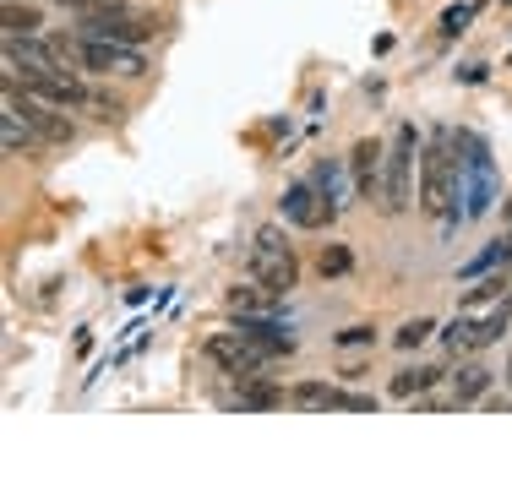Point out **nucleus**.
<instances>
[{
  "mask_svg": "<svg viewBox=\"0 0 512 479\" xmlns=\"http://www.w3.org/2000/svg\"><path fill=\"white\" fill-rule=\"evenodd\" d=\"M289 392H278L273 382H262V376H246V387H240V398H235V409H278Z\"/></svg>",
  "mask_w": 512,
  "mask_h": 479,
  "instance_id": "a211bd4d",
  "label": "nucleus"
},
{
  "mask_svg": "<svg viewBox=\"0 0 512 479\" xmlns=\"http://www.w3.org/2000/svg\"><path fill=\"white\" fill-rule=\"evenodd\" d=\"M442 376H447L442 365H409V371H398L393 382H387V392H393V398H414V392H431Z\"/></svg>",
  "mask_w": 512,
  "mask_h": 479,
  "instance_id": "dca6fc26",
  "label": "nucleus"
},
{
  "mask_svg": "<svg viewBox=\"0 0 512 479\" xmlns=\"http://www.w3.org/2000/svg\"><path fill=\"white\" fill-rule=\"evenodd\" d=\"M414 191H420V131L414 126H398L393 142H387V164H382V213L398 218L404 207L414 202Z\"/></svg>",
  "mask_w": 512,
  "mask_h": 479,
  "instance_id": "7ed1b4c3",
  "label": "nucleus"
},
{
  "mask_svg": "<svg viewBox=\"0 0 512 479\" xmlns=\"http://www.w3.org/2000/svg\"><path fill=\"white\" fill-rule=\"evenodd\" d=\"M251 284H262L267 294H278V300L300 284L295 245L284 240V229H278V224L256 229V240H251Z\"/></svg>",
  "mask_w": 512,
  "mask_h": 479,
  "instance_id": "20e7f679",
  "label": "nucleus"
},
{
  "mask_svg": "<svg viewBox=\"0 0 512 479\" xmlns=\"http://www.w3.org/2000/svg\"><path fill=\"white\" fill-rule=\"evenodd\" d=\"M431 333H436V322H431V316H414V322L398 327V338H393V343H398V349H420V343L431 338Z\"/></svg>",
  "mask_w": 512,
  "mask_h": 479,
  "instance_id": "4be33fe9",
  "label": "nucleus"
},
{
  "mask_svg": "<svg viewBox=\"0 0 512 479\" xmlns=\"http://www.w3.org/2000/svg\"><path fill=\"white\" fill-rule=\"evenodd\" d=\"M273 300H278V294H267L262 284H240L235 294H229V305H235V311H251V316H267V311H273Z\"/></svg>",
  "mask_w": 512,
  "mask_h": 479,
  "instance_id": "aec40b11",
  "label": "nucleus"
},
{
  "mask_svg": "<svg viewBox=\"0 0 512 479\" xmlns=\"http://www.w3.org/2000/svg\"><path fill=\"white\" fill-rule=\"evenodd\" d=\"M414 202L442 224H458V147L447 126H436L420 147V191H414Z\"/></svg>",
  "mask_w": 512,
  "mask_h": 479,
  "instance_id": "f257e3e1",
  "label": "nucleus"
},
{
  "mask_svg": "<svg viewBox=\"0 0 512 479\" xmlns=\"http://www.w3.org/2000/svg\"><path fill=\"white\" fill-rule=\"evenodd\" d=\"M207 360H213L218 371L240 376V382H246V376H262V371H267V354L256 349V343L240 338L235 327H229V333H213V338H207Z\"/></svg>",
  "mask_w": 512,
  "mask_h": 479,
  "instance_id": "1a4fd4ad",
  "label": "nucleus"
},
{
  "mask_svg": "<svg viewBox=\"0 0 512 479\" xmlns=\"http://www.w3.org/2000/svg\"><path fill=\"white\" fill-rule=\"evenodd\" d=\"M0 137H6V153L11 158H28V153H39V131L28 126V120L17 115V109H6V120H0Z\"/></svg>",
  "mask_w": 512,
  "mask_h": 479,
  "instance_id": "2eb2a0df",
  "label": "nucleus"
},
{
  "mask_svg": "<svg viewBox=\"0 0 512 479\" xmlns=\"http://www.w3.org/2000/svg\"><path fill=\"white\" fill-rule=\"evenodd\" d=\"M507 6H512V0H507Z\"/></svg>",
  "mask_w": 512,
  "mask_h": 479,
  "instance_id": "7c9ffc66",
  "label": "nucleus"
},
{
  "mask_svg": "<svg viewBox=\"0 0 512 479\" xmlns=\"http://www.w3.org/2000/svg\"><path fill=\"white\" fill-rule=\"evenodd\" d=\"M60 66L55 60V44L39 39V33H6V77H39V71Z\"/></svg>",
  "mask_w": 512,
  "mask_h": 479,
  "instance_id": "9b49d317",
  "label": "nucleus"
},
{
  "mask_svg": "<svg viewBox=\"0 0 512 479\" xmlns=\"http://www.w3.org/2000/svg\"><path fill=\"white\" fill-rule=\"evenodd\" d=\"M60 11H71V17H88V11H104V6H115V0H55Z\"/></svg>",
  "mask_w": 512,
  "mask_h": 479,
  "instance_id": "bb28decb",
  "label": "nucleus"
},
{
  "mask_svg": "<svg viewBox=\"0 0 512 479\" xmlns=\"http://www.w3.org/2000/svg\"><path fill=\"white\" fill-rule=\"evenodd\" d=\"M507 218H512V202H507Z\"/></svg>",
  "mask_w": 512,
  "mask_h": 479,
  "instance_id": "c756f323",
  "label": "nucleus"
},
{
  "mask_svg": "<svg viewBox=\"0 0 512 479\" xmlns=\"http://www.w3.org/2000/svg\"><path fill=\"white\" fill-rule=\"evenodd\" d=\"M371 338H376V327H344L333 343H338V349H360V343H371Z\"/></svg>",
  "mask_w": 512,
  "mask_h": 479,
  "instance_id": "a878e982",
  "label": "nucleus"
},
{
  "mask_svg": "<svg viewBox=\"0 0 512 479\" xmlns=\"http://www.w3.org/2000/svg\"><path fill=\"white\" fill-rule=\"evenodd\" d=\"M77 71L142 77V71H148V55H142V44H115V39H88V33H77Z\"/></svg>",
  "mask_w": 512,
  "mask_h": 479,
  "instance_id": "0eeeda50",
  "label": "nucleus"
},
{
  "mask_svg": "<svg viewBox=\"0 0 512 479\" xmlns=\"http://www.w3.org/2000/svg\"><path fill=\"white\" fill-rule=\"evenodd\" d=\"M485 387H491V371H480V365H469V371H458V398H463V403L485 398Z\"/></svg>",
  "mask_w": 512,
  "mask_h": 479,
  "instance_id": "5701e85b",
  "label": "nucleus"
},
{
  "mask_svg": "<svg viewBox=\"0 0 512 479\" xmlns=\"http://www.w3.org/2000/svg\"><path fill=\"white\" fill-rule=\"evenodd\" d=\"M28 93H39L44 104H55V109L93 104V93H88V82L77 77V66H50V71H39V77H28Z\"/></svg>",
  "mask_w": 512,
  "mask_h": 479,
  "instance_id": "9d476101",
  "label": "nucleus"
},
{
  "mask_svg": "<svg viewBox=\"0 0 512 479\" xmlns=\"http://www.w3.org/2000/svg\"><path fill=\"white\" fill-rule=\"evenodd\" d=\"M278 213H284V224H295V229H327L338 218V207L322 196L316 180H295V186L278 196Z\"/></svg>",
  "mask_w": 512,
  "mask_h": 479,
  "instance_id": "6e6552de",
  "label": "nucleus"
},
{
  "mask_svg": "<svg viewBox=\"0 0 512 479\" xmlns=\"http://www.w3.org/2000/svg\"><path fill=\"white\" fill-rule=\"evenodd\" d=\"M382 164H387V147L382 142H360L355 153H349L355 196H365V202H382Z\"/></svg>",
  "mask_w": 512,
  "mask_h": 479,
  "instance_id": "ddd939ff",
  "label": "nucleus"
},
{
  "mask_svg": "<svg viewBox=\"0 0 512 479\" xmlns=\"http://www.w3.org/2000/svg\"><path fill=\"white\" fill-rule=\"evenodd\" d=\"M453 147H458V224H463V218H480L496 202L502 180H496V164L485 153L480 131H453Z\"/></svg>",
  "mask_w": 512,
  "mask_h": 479,
  "instance_id": "f03ea898",
  "label": "nucleus"
},
{
  "mask_svg": "<svg viewBox=\"0 0 512 479\" xmlns=\"http://www.w3.org/2000/svg\"><path fill=\"white\" fill-rule=\"evenodd\" d=\"M39 28H44V11H39V6L6 0V33H39Z\"/></svg>",
  "mask_w": 512,
  "mask_h": 479,
  "instance_id": "412c9836",
  "label": "nucleus"
},
{
  "mask_svg": "<svg viewBox=\"0 0 512 479\" xmlns=\"http://www.w3.org/2000/svg\"><path fill=\"white\" fill-rule=\"evenodd\" d=\"M289 403H295V409H360V414L376 409L371 398H349V392H338V387H327V382H300V387H289Z\"/></svg>",
  "mask_w": 512,
  "mask_h": 479,
  "instance_id": "4468645a",
  "label": "nucleus"
},
{
  "mask_svg": "<svg viewBox=\"0 0 512 479\" xmlns=\"http://www.w3.org/2000/svg\"><path fill=\"white\" fill-rule=\"evenodd\" d=\"M158 11H137L126 6V0H115V6L104 11H88V17H77V33H88V39H115V44H148L158 33Z\"/></svg>",
  "mask_w": 512,
  "mask_h": 479,
  "instance_id": "39448f33",
  "label": "nucleus"
},
{
  "mask_svg": "<svg viewBox=\"0 0 512 479\" xmlns=\"http://www.w3.org/2000/svg\"><path fill=\"white\" fill-rule=\"evenodd\" d=\"M311 180L322 186L327 202H333L338 213H344V207H349V180H355V175H349L344 164H333V158H327V164H316V175H311Z\"/></svg>",
  "mask_w": 512,
  "mask_h": 479,
  "instance_id": "f3484780",
  "label": "nucleus"
},
{
  "mask_svg": "<svg viewBox=\"0 0 512 479\" xmlns=\"http://www.w3.org/2000/svg\"><path fill=\"white\" fill-rule=\"evenodd\" d=\"M507 382H512V360H507Z\"/></svg>",
  "mask_w": 512,
  "mask_h": 479,
  "instance_id": "c85d7f7f",
  "label": "nucleus"
},
{
  "mask_svg": "<svg viewBox=\"0 0 512 479\" xmlns=\"http://www.w3.org/2000/svg\"><path fill=\"white\" fill-rule=\"evenodd\" d=\"M349 267H355V256H349V245H327V251H322V278H344Z\"/></svg>",
  "mask_w": 512,
  "mask_h": 479,
  "instance_id": "b1692460",
  "label": "nucleus"
},
{
  "mask_svg": "<svg viewBox=\"0 0 512 479\" xmlns=\"http://www.w3.org/2000/svg\"><path fill=\"white\" fill-rule=\"evenodd\" d=\"M6 109H17V115L28 120L33 131H39V142H50V147H66L71 137H77V126H71V109L44 104L39 93H28V82H22V77H6Z\"/></svg>",
  "mask_w": 512,
  "mask_h": 479,
  "instance_id": "423d86ee",
  "label": "nucleus"
},
{
  "mask_svg": "<svg viewBox=\"0 0 512 479\" xmlns=\"http://www.w3.org/2000/svg\"><path fill=\"white\" fill-rule=\"evenodd\" d=\"M502 284H507V278H485L474 294H463V311H469V305H480V300H491V294H502Z\"/></svg>",
  "mask_w": 512,
  "mask_h": 479,
  "instance_id": "cd10ccee",
  "label": "nucleus"
},
{
  "mask_svg": "<svg viewBox=\"0 0 512 479\" xmlns=\"http://www.w3.org/2000/svg\"><path fill=\"white\" fill-rule=\"evenodd\" d=\"M485 343H491V338H485V322H469V316H458V322L453 327H447V349H485Z\"/></svg>",
  "mask_w": 512,
  "mask_h": 479,
  "instance_id": "6ab92c4d",
  "label": "nucleus"
},
{
  "mask_svg": "<svg viewBox=\"0 0 512 479\" xmlns=\"http://www.w3.org/2000/svg\"><path fill=\"white\" fill-rule=\"evenodd\" d=\"M474 22V6H447V17H442V33L453 39V33H463Z\"/></svg>",
  "mask_w": 512,
  "mask_h": 479,
  "instance_id": "393cba45",
  "label": "nucleus"
},
{
  "mask_svg": "<svg viewBox=\"0 0 512 479\" xmlns=\"http://www.w3.org/2000/svg\"><path fill=\"white\" fill-rule=\"evenodd\" d=\"M235 327L246 343L267 354V360H284V354H295V333H284V322H273V316H251V311H235Z\"/></svg>",
  "mask_w": 512,
  "mask_h": 479,
  "instance_id": "f8f14e48",
  "label": "nucleus"
}]
</instances>
